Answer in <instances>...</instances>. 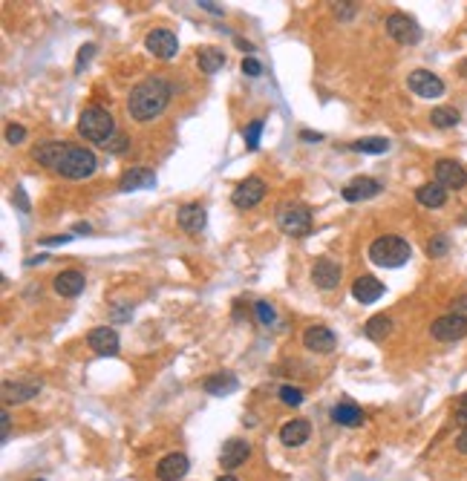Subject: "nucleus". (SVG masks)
<instances>
[{
  "label": "nucleus",
  "instance_id": "obj_1",
  "mask_svg": "<svg viewBox=\"0 0 467 481\" xmlns=\"http://www.w3.org/2000/svg\"><path fill=\"white\" fill-rule=\"evenodd\" d=\"M171 96H174V90L164 78H159V75L145 78L142 84L133 86L130 96H127V113H130L133 121H153L171 104Z\"/></svg>",
  "mask_w": 467,
  "mask_h": 481
},
{
  "label": "nucleus",
  "instance_id": "obj_2",
  "mask_svg": "<svg viewBox=\"0 0 467 481\" xmlns=\"http://www.w3.org/2000/svg\"><path fill=\"white\" fill-rule=\"evenodd\" d=\"M410 256H412V245L398 234H384L372 239L369 245V259L378 268H401L410 262Z\"/></svg>",
  "mask_w": 467,
  "mask_h": 481
},
{
  "label": "nucleus",
  "instance_id": "obj_3",
  "mask_svg": "<svg viewBox=\"0 0 467 481\" xmlns=\"http://www.w3.org/2000/svg\"><path fill=\"white\" fill-rule=\"evenodd\" d=\"M96 167H99V162H96V153H93V150L67 145V150L61 153V162L55 164V173H61L64 179L81 182V179H90L93 173H96Z\"/></svg>",
  "mask_w": 467,
  "mask_h": 481
},
{
  "label": "nucleus",
  "instance_id": "obj_4",
  "mask_svg": "<svg viewBox=\"0 0 467 481\" xmlns=\"http://www.w3.org/2000/svg\"><path fill=\"white\" fill-rule=\"evenodd\" d=\"M78 133H81V139H87V142H96V145L104 142L107 145L116 136V121H113V115L107 110L87 107V110H81V115H78Z\"/></svg>",
  "mask_w": 467,
  "mask_h": 481
},
{
  "label": "nucleus",
  "instance_id": "obj_5",
  "mask_svg": "<svg viewBox=\"0 0 467 481\" xmlns=\"http://www.w3.org/2000/svg\"><path fill=\"white\" fill-rule=\"evenodd\" d=\"M274 216L280 231L288 237H306L312 231V210L303 202H280Z\"/></svg>",
  "mask_w": 467,
  "mask_h": 481
},
{
  "label": "nucleus",
  "instance_id": "obj_6",
  "mask_svg": "<svg viewBox=\"0 0 467 481\" xmlns=\"http://www.w3.org/2000/svg\"><path fill=\"white\" fill-rule=\"evenodd\" d=\"M387 32L395 43H404V47H415V43L421 40V26L404 12H393L387 18Z\"/></svg>",
  "mask_w": 467,
  "mask_h": 481
},
{
  "label": "nucleus",
  "instance_id": "obj_7",
  "mask_svg": "<svg viewBox=\"0 0 467 481\" xmlns=\"http://www.w3.org/2000/svg\"><path fill=\"white\" fill-rule=\"evenodd\" d=\"M263 196H266V182H263L260 176H245V179L234 188L231 202H234V208H240V210H251L254 205L263 202Z\"/></svg>",
  "mask_w": 467,
  "mask_h": 481
},
{
  "label": "nucleus",
  "instance_id": "obj_8",
  "mask_svg": "<svg viewBox=\"0 0 467 481\" xmlns=\"http://www.w3.org/2000/svg\"><path fill=\"white\" fill-rule=\"evenodd\" d=\"M433 173H436V182L444 191H461L467 185V167L456 159H439Z\"/></svg>",
  "mask_w": 467,
  "mask_h": 481
},
{
  "label": "nucleus",
  "instance_id": "obj_9",
  "mask_svg": "<svg viewBox=\"0 0 467 481\" xmlns=\"http://www.w3.org/2000/svg\"><path fill=\"white\" fill-rule=\"evenodd\" d=\"M145 47H147L150 55H156L162 61H171L179 52V40H176V35L171 29H153L145 38Z\"/></svg>",
  "mask_w": 467,
  "mask_h": 481
},
{
  "label": "nucleus",
  "instance_id": "obj_10",
  "mask_svg": "<svg viewBox=\"0 0 467 481\" xmlns=\"http://www.w3.org/2000/svg\"><path fill=\"white\" fill-rule=\"evenodd\" d=\"M407 84H410V90L415 96H421V98H439V96H444V81L436 72H430V69H412Z\"/></svg>",
  "mask_w": 467,
  "mask_h": 481
},
{
  "label": "nucleus",
  "instance_id": "obj_11",
  "mask_svg": "<svg viewBox=\"0 0 467 481\" xmlns=\"http://www.w3.org/2000/svg\"><path fill=\"white\" fill-rule=\"evenodd\" d=\"M430 334H433L436 340H441V343H456V340L467 337V317H461V315H453V312H450V315H444V317L433 320Z\"/></svg>",
  "mask_w": 467,
  "mask_h": 481
},
{
  "label": "nucleus",
  "instance_id": "obj_12",
  "mask_svg": "<svg viewBox=\"0 0 467 481\" xmlns=\"http://www.w3.org/2000/svg\"><path fill=\"white\" fill-rule=\"evenodd\" d=\"M188 470H191V461H188L185 453H171V455H164V458L156 464L159 481H179V478L188 475Z\"/></svg>",
  "mask_w": 467,
  "mask_h": 481
},
{
  "label": "nucleus",
  "instance_id": "obj_13",
  "mask_svg": "<svg viewBox=\"0 0 467 481\" xmlns=\"http://www.w3.org/2000/svg\"><path fill=\"white\" fill-rule=\"evenodd\" d=\"M145 188H156V173L150 167H130L121 173L118 179V191L130 193V191H145Z\"/></svg>",
  "mask_w": 467,
  "mask_h": 481
},
{
  "label": "nucleus",
  "instance_id": "obj_14",
  "mask_svg": "<svg viewBox=\"0 0 467 481\" xmlns=\"http://www.w3.org/2000/svg\"><path fill=\"white\" fill-rule=\"evenodd\" d=\"M40 392V380L23 378V380H6L4 383V398L6 404H26Z\"/></svg>",
  "mask_w": 467,
  "mask_h": 481
},
{
  "label": "nucleus",
  "instance_id": "obj_15",
  "mask_svg": "<svg viewBox=\"0 0 467 481\" xmlns=\"http://www.w3.org/2000/svg\"><path fill=\"white\" fill-rule=\"evenodd\" d=\"M303 346L309 349V352H317V355H326L332 352V349L337 346V337L329 326H309L303 332Z\"/></svg>",
  "mask_w": 467,
  "mask_h": 481
},
{
  "label": "nucleus",
  "instance_id": "obj_16",
  "mask_svg": "<svg viewBox=\"0 0 467 481\" xmlns=\"http://www.w3.org/2000/svg\"><path fill=\"white\" fill-rule=\"evenodd\" d=\"M118 332L116 329H110V326H99V329H93L90 334H87V346L93 349L96 355H116L118 352Z\"/></svg>",
  "mask_w": 467,
  "mask_h": 481
},
{
  "label": "nucleus",
  "instance_id": "obj_17",
  "mask_svg": "<svg viewBox=\"0 0 467 481\" xmlns=\"http://www.w3.org/2000/svg\"><path fill=\"white\" fill-rule=\"evenodd\" d=\"M384 283H381L378 277H372V274H364V277H358L355 283H352V297L358 300V302H364V305H372V302H378L381 297H384Z\"/></svg>",
  "mask_w": 467,
  "mask_h": 481
},
{
  "label": "nucleus",
  "instance_id": "obj_18",
  "mask_svg": "<svg viewBox=\"0 0 467 481\" xmlns=\"http://www.w3.org/2000/svg\"><path fill=\"white\" fill-rule=\"evenodd\" d=\"M341 193H344L347 202H366V199H372V196L381 193V182H378V179H369V176H355L352 182L344 185Z\"/></svg>",
  "mask_w": 467,
  "mask_h": 481
},
{
  "label": "nucleus",
  "instance_id": "obj_19",
  "mask_svg": "<svg viewBox=\"0 0 467 481\" xmlns=\"http://www.w3.org/2000/svg\"><path fill=\"white\" fill-rule=\"evenodd\" d=\"M341 266L337 262H332V259H317L315 262V268H312V280H315V285L320 288V291H332V288H337V283H341Z\"/></svg>",
  "mask_w": 467,
  "mask_h": 481
},
{
  "label": "nucleus",
  "instance_id": "obj_20",
  "mask_svg": "<svg viewBox=\"0 0 467 481\" xmlns=\"http://www.w3.org/2000/svg\"><path fill=\"white\" fill-rule=\"evenodd\" d=\"M176 220H179V228H182V231L199 234V231H205V225H208V213H205V208H202L199 202H188V205L179 208Z\"/></svg>",
  "mask_w": 467,
  "mask_h": 481
},
{
  "label": "nucleus",
  "instance_id": "obj_21",
  "mask_svg": "<svg viewBox=\"0 0 467 481\" xmlns=\"http://www.w3.org/2000/svg\"><path fill=\"white\" fill-rule=\"evenodd\" d=\"M251 455V444L242 441V438H231L223 444V453H220V464L223 470H237L240 464H245Z\"/></svg>",
  "mask_w": 467,
  "mask_h": 481
},
{
  "label": "nucleus",
  "instance_id": "obj_22",
  "mask_svg": "<svg viewBox=\"0 0 467 481\" xmlns=\"http://www.w3.org/2000/svg\"><path fill=\"white\" fill-rule=\"evenodd\" d=\"M309 435H312L309 421L294 418V421H286V424H283V429H280V441H283L286 447H300V444L309 441Z\"/></svg>",
  "mask_w": 467,
  "mask_h": 481
},
{
  "label": "nucleus",
  "instance_id": "obj_23",
  "mask_svg": "<svg viewBox=\"0 0 467 481\" xmlns=\"http://www.w3.org/2000/svg\"><path fill=\"white\" fill-rule=\"evenodd\" d=\"M84 285H87V280H84V274L75 271V268L61 271V274L52 280V288H55V294H61V297H78V294L84 291Z\"/></svg>",
  "mask_w": 467,
  "mask_h": 481
},
{
  "label": "nucleus",
  "instance_id": "obj_24",
  "mask_svg": "<svg viewBox=\"0 0 467 481\" xmlns=\"http://www.w3.org/2000/svg\"><path fill=\"white\" fill-rule=\"evenodd\" d=\"M237 386H240V380L231 372H217V375L205 378V392L208 395H217V398L231 395V392H237Z\"/></svg>",
  "mask_w": 467,
  "mask_h": 481
},
{
  "label": "nucleus",
  "instance_id": "obj_25",
  "mask_svg": "<svg viewBox=\"0 0 467 481\" xmlns=\"http://www.w3.org/2000/svg\"><path fill=\"white\" fill-rule=\"evenodd\" d=\"M64 150H67V142H44V145H38V147L32 150V159H35L38 164L55 170V164L61 162V153H64Z\"/></svg>",
  "mask_w": 467,
  "mask_h": 481
},
{
  "label": "nucleus",
  "instance_id": "obj_26",
  "mask_svg": "<svg viewBox=\"0 0 467 481\" xmlns=\"http://www.w3.org/2000/svg\"><path fill=\"white\" fill-rule=\"evenodd\" d=\"M415 202L424 205V208H441L447 202V191L439 182H427L415 191Z\"/></svg>",
  "mask_w": 467,
  "mask_h": 481
},
{
  "label": "nucleus",
  "instance_id": "obj_27",
  "mask_svg": "<svg viewBox=\"0 0 467 481\" xmlns=\"http://www.w3.org/2000/svg\"><path fill=\"white\" fill-rule=\"evenodd\" d=\"M332 421L341 424V426H361L364 424V412L361 407H355L352 401H341L332 409Z\"/></svg>",
  "mask_w": 467,
  "mask_h": 481
},
{
  "label": "nucleus",
  "instance_id": "obj_28",
  "mask_svg": "<svg viewBox=\"0 0 467 481\" xmlns=\"http://www.w3.org/2000/svg\"><path fill=\"white\" fill-rule=\"evenodd\" d=\"M196 64H199V69H202L205 75H214L217 69L225 67V52L217 50V47H202V50L196 52Z\"/></svg>",
  "mask_w": 467,
  "mask_h": 481
},
{
  "label": "nucleus",
  "instance_id": "obj_29",
  "mask_svg": "<svg viewBox=\"0 0 467 481\" xmlns=\"http://www.w3.org/2000/svg\"><path fill=\"white\" fill-rule=\"evenodd\" d=\"M364 334L369 337V340H384V337H390L393 334V317H387V315H375V317H369L366 320V326H364Z\"/></svg>",
  "mask_w": 467,
  "mask_h": 481
},
{
  "label": "nucleus",
  "instance_id": "obj_30",
  "mask_svg": "<svg viewBox=\"0 0 467 481\" xmlns=\"http://www.w3.org/2000/svg\"><path fill=\"white\" fill-rule=\"evenodd\" d=\"M352 150L358 153H369V156H378V153H387L390 150V142L381 139V136H366V139H358L352 145Z\"/></svg>",
  "mask_w": 467,
  "mask_h": 481
},
{
  "label": "nucleus",
  "instance_id": "obj_31",
  "mask_svg": "<svg viewBox=\"0 0 467 481\" xmlns=\"http://www.w3.org/2000/svg\"><path fill=\"white\" fill-rule=\"evenodd\" d=\"M430 124L439 127V130H450V127L458 124V110H453V107H436V110L430 113Z\"/></svg>",
  "mask_w": 467,
  "mask_h": 481
},
{
  "label": "nucleus",
  "instance_id": "obj_32",
  "mask_svg": "<svg viewBox=\"0 0 467 481\" xmlns=\"http://www.w3.org/2000/svg\"><path fill=\"white\" fill-rule=\"evenodd\" d=\"M263 127H266V121L263 118H254L248 127H245V145H248V150H257L260 147V136H263Z\"/></svg>",
  "mask_w": 467,
  "mask_h": 481
},
{
  "label": "nucleus",
  "instance_id": "obj_33",
  "mask_svg": "<svg viewBox=\"0 0 467 481\" xmlns=\"http://www.w3.org/2000/svg\"><path fill=\"white\" fill-rule=\"evenodd\" d=\"M447 251H450V239H447L444 234H436V237L427 242V256H433V259L444 256Z\"/></svg>",
  "mask_w": 467,
  "mask_h": 481
},
{
  "label": "nucleus",
  "instance_id": "obj_34",
  "mask_svg": "<svg viewBox=\"0 0 467 481\" xmlns=\"http://www.w3.org/2000/svg\"><path fill=\"white\" fill-rule=\"evenodd\" d=\"M254 315H257V320L263 323V326H271L274 323V305L271 302H266V300H260V302H254Z\"/></svg>",
  "mask_w": 467,
  "mask_h": 481
},
{
  "label": "nucleus",
  "instance_id": "obj_35",
  "mask_svg": "<svg viewBox=\"0 0 467 481\" xmlns=\"http://www.w3.org/2000/svg\"><path fill=\"white\" fill-rule=\"evenodd\" d=\"M280 401L286 407H300L303 404V392L297 386H280Z\"/></svg>",
  "mask_w": 467,
  "mask_h": 481
},
{
  "label": "nucleus",
  "instance_id": "obj_36",
  "mask_svg": "<svg viewBox=\"0 0 467 481\" xmlns=\"http://www.w3.org/2000/svg\"><path fill=\"white\" fill-rule=\"evenodd\" d=\"M93 55H96V43H84V47L78 50V61H75V72H81L84 67H87V64L93 61Z\"/></svg>",
  "mask_w": 467,
  "mask_h": 481
},
{
  "label": "nucleus",
  "instance_id": "obj_37",
  "mask_svg": "<svg viewBox=\"0 0 467 481\" xmlns=\"http://www.w3.org/2000/svg\"><path fill=\"white\" fill-rule=\"evenodd\" d=\"M242 72L251 75V78H257V75H263V64L248 55V58H242Z\"/></svg>",
  "mask_w": 467,
  "mask_h": 481
},
{
  "label": "nucleus",
  "instance_id": "obj_38",
  "mask_svg": "<svg viewBox=\"0 0 467 481\" xmlns=\"http://www.w3.org/2000/svg\"><path fill=\"white\" fill-rule=\"evenodd\" d=\"M23 139H26V130H23L21 124H9V127H6V142H9V145H21Z\"/></svg>",
  "mask_w": 467,
  "mask_h": 481
},
{
  "label": "nucleus",
  "instance_id": "obj_39",
  "mask_svg": "<svg viewBox=\"0 0 467 481\" xmlns=\"http://www.w3.org/2000/svg\"><path fill=\"white\" fill-rule=\"evenodd\" d=\"M9 429H12V418H9V412L4 409V412H0V441H9Z\"/></svg>",
  "mask_w": 467,
  "mask_h": 481
},
{
  "label": "nucleus",
  "instance_id": "obj_40",
  "mask_svg": "<svg viewBox=\"0 0 467 481\" xmlns=\"http://www.w3.org/2000/svg\"><path fill=\"white\" fill-rule=\"evenodd\" d=\"M450 309H453V315H461V317H467V294H458V297H453Z\"/></svg>",
  "mask_w": 467,
  "mask_h": 481
},
{
  "label": "nucleus",
  "instance_id": "obj_41",
  "mask_svg": "<svg viewBox=\"0 0 467 481\" xmlns=\"http://www.w3.org/2000/svg\"><path fill=\"white\" fill-rule=\"evenodd\" d=\"M124 147H127V136H121V133L107 142V150H110V153H124Z\"/></svg>",
  "mask_w": 467,
  "mask_h": 481
},
{
  "label": "nucleus",
  "instance_id": "obj_42",
  "mask_svg": "<svg viewBox=\"0 0 467 481\" xmlns=\"http://www.w3.org/2000/svg\"><path fill=\"white\" fill-rule=\"evenodd\" d=\"M12 202H15V208H18V210H23V213H29V199H26V191H23V188H18V191H15V196H12Z\"/></svg>",
  "mask_w": 467,
  "mask_h": 481
},
{
  "label": "nucleus",
  "instance_id": "obj_43",
  "mask_svg": "<svg viewBox=\"0 0 467 481\" xmlns=\"http://www.w3.org/2000/svg\"><path fill=\"white\" fill-rule=\"evenodd\" d=\"M456 418L467 426V395H461V398L456 401Z\"/></svg>",
  "mask_w": 467,
  "mask_h": 481
},
{
  "label": "nucleus",
  "instance_id": "obj_44",
  "mask_svg": "<svg viewBox=\"0 0 467 481\" xmlns=\"http://www.w3.org/2000/svg\"><path fill=\"white\" fill-rule=\"evenodd\" d=\"M199 9H208L210 15H225V9L220 4H210V0H199Z\"/></svg>",
  "mask_w": 467,
  "mask_h": 481
},
{
  "label": "nucleus",
  "instance_id": "obj_45",
  "mask_svg": "<svg viewBox=\"0 0 467 481\" xmlns=\"http://www.w3.org/2000/svg\"><path fill=\"white\" fill-rule=\"evenodd\" d=\"M456 450H458L461 455H467V426L458 432V438H456Z\"/></svg>",
  "mask_w": 467,
  "mask_h": 481
},
{
  "label": "nucleus",
  "instance_id": "obj_46",
  "mask_svg": "<svg viewBox=\"0 0 467 481\" xmlns=\"http://www.w3.org/2000/svg\"><path fill=\"white\" fill-rule=\"evenodd\" d=\"M334 9H341V15H344V18H352L358 6H355V4H334Z\"/></svg>",
  "mask_w": 467,
  "mask_h": 481
},
{
  "label": "nucleus",
  "instance_id": "obj_47",
  "mask_svg": "<svg viewBox=\"0 0 467 481\" xmlns=\"http://www.w3.org/2000/svg\"><path fill=\"white\" fill-rule=\"evenodd\" d=\"M64 242H69V237H67V234H61V237H50V239H44V245H64Z\"/></svg>",
  "mask_w": 467,
  "mask_h": 481
},
{
  "label": "nucleus",
  "instance_id": "obj_48",
  "mask_svg": "<svg viewBox=\"0 0 467 481\" xmlns=\"http://www.w3.org/2000/svg\"><path fill=\"white\" fill-rule=\"evenodd\" d=\"M234 43H237V47H240V50H245V52H254V47H251V43H248V40H242V38H237Z\"/></svg>",
  "mask_w": 467,
  "mask_h": 481
},
{
  "label": "nucleus",
  "instance_id": "obj_49",
  "mask_svg": "<svg viewBox=\"0 0 467 481\" xmlns=\"http://www.w3.org/2000/svg\"><path fill=\"white\" fill-rule=\"evenodd\" d=\"M303 139H306V142H320L323 136H320V133H309V130H306V133H303Z\"/></svg>",
  "mask_w": 467,
  "mask_h": 481
},
{
  "label": "nucleus",
  "instance_id": "obj_50",
  "mask_svg": "<svg viewBox=\"0 0 467 481\" xmlns=\"http://www.w3.org/2000/svg\"><path fill=\"white\" fill-rule=\"evenodd\" d=\"M458 75H461V78H467V58L458 64Z\"/></svg>",
  "mask_w": 467,
  "mask_h": 481
},
{
  "label": "nucleus",
  "instance_id": "obj_51",
  "mask_svg": "<svg viewBox=\"0 0 467 481\" xmlns=\"http://www.w3.org/2000/svg\"><path fill=\"white\" fill-rule=\"evenodd\" d=\"M75 231H78V234H90V225H84V222H81V225H75Z\"/></svg>",
  "mask_w": 467,
  "mask_h": 481
},
{
  "label": "nucleus",
  "instance_id": "obj_52",
  "mask_svg": "<svg viewBox=\"0 0 467 481\" xmlns=\"http://www.w3.org/2000/svg\"><path fill=\"white\" fill-rule=\"evenodd\" d=\"M217 481H240V478H234V475H220Z\"/></svg>",
  "mask_w": 467,
  "mask_h": 481
},
{
  "label": "nucleus",
  "instance_id": "obj_53",
  "mask_svg": "<svg viewBox=\"0 0 467 481\" xmlns=\"http://www.w3.org/2000/svg\"><path fill=\"white\" fill-rule=\"evenodd\" d=\"M38 481H44V478H38Z\"/></svg>",
  "mask_w": 467,
  "mask_h": 481
}]
</instances>
